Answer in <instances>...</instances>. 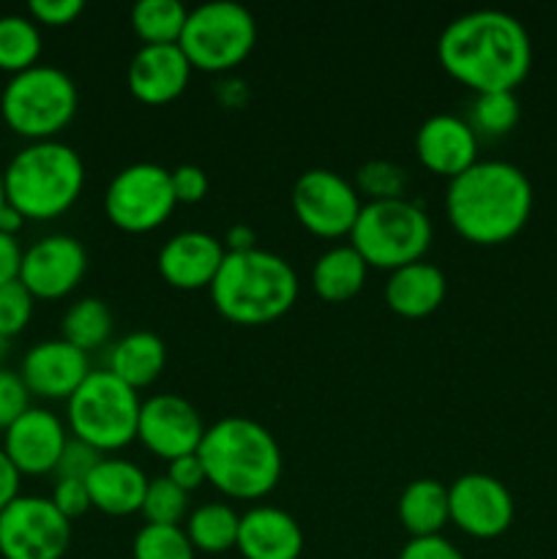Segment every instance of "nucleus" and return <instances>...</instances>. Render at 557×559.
<instances>
[{
	"instance_id": "nucleus-1",
	"label": "nucleus",
	"mask_w": 557,
	"mask_h": 559,
	"mask_svg": "<svg viewBox=\"0 0 557 559\" xmlns=\"http://www.w3.org/2000/svg\"><path fill=\"white\" fill-rule=\"evenodd\" d=\"M442 69L475 93L513 91L528 76L533 47L522 22L508 11L478 9L457 16L437 41Z\"/></svg>"
},
{
	"instance_id": "nucleus-2",
	"label": "nucleus",
	"mask_w": 557,
	"mask_h": 559,
	"mask_svg": "<svg viewBox=\"0 0 557 559\" xmlns=\"http://www.w3.org/2000/svg\"><path fill=\"white\" fill-rule=\"evenodd\" d=\"M533 211L530 178L511 162H475L446 191V213L451 227L473 243L491 246L513 238Z\"/></svg>"
},
{
	"instance_id": "nucleus-3",
	"label": "nucleus",
	"mask_w": 557,
	"mask_h": 559,
	"mask_svg": "<svg viewBox=\"0 0 557 559\" xmlns=\"http://www.w3.org/2000/svg\"><path fill=\"white\" fill-rule=\"evenodd\" d=\"M197 456L208 480L238 500L265 497L282 478V448L276 437L246 415H227L208 426Z\"/></svg>"
},
{
	"instance_id": "nucleus-4",
	"label": "nucleus",
	"mask_w": 557,
	"mask_h": 559,
	"mask_svg": "<svg viewBox=\"0 0 557 559\" xmlns=\"http://www.w3.org/2000/svg\"><path fill=\"white\" fill-rule=\"evenodd\" d=\"M213 306L238 325H262L287 314L298 298V273L268 249L227 251L211 284Z\"/></svg>"
},
{
	"instance_id": "nucleus-5",
	"label": "nucleus",
	"mask_w": 557,
	"mask_h": 559,
	"mask_svg": "<svg viewBox=\"0 0 557 559\" xmlns=\"http://www.w3.org/2000/svg\"><path fill=\"white\" fill-rule=\"evenodd\" d=\"M5 200L25 218H55L69 211L85 189V164L60 140L31 142L3 169Z\"/></svg>"
},
{
	"instance_id": "nucleus-6",
	"label": "nucleus",
	"mask_w": 557,
	"mask_h": 559,
	"mask_svg": "<svg viewBox=\"0 0 557 559\" xmlns=\"http://www.w3.org/2000/svg\"><path fill=\"white\" fill-rule=\"evenodd\" d=\"M80 104L74 80L58 66L36 63L5 82L0 115L14 134L33 142L55 140L71 123Z\"/></svg>"
},
{
	"instance_id": "nucleus-7",
	"label": "nucleus",
	"mask_w": 557,
	"mask_h": 559,
	"mask_svg": "<svg viewBox=\"0 0 557 559\" xmlns=\"http://www.w3.org/2000/svg\"><path fill=\"white\" fill-rule=\"evenodd\" d=\"M431 218L418 202L399 197V200H371L360 207L355 227L349 233L353 246L364 257L366 265L396 267L424 260L431 243Z\"/></svg>"
},
{
	"instance_id": "nucleus-8",
	"label": "nucleus",
	"mask_w": 557,
	"mask_h": 559,
	"mask_svg": "<svg viewBox=\"0 0 557 559\" xmlns=\"http://www.w3.org/2000/svg\"><path fill=\"white\" fill-rule=\"evenodd\" d=\"M69 424L74 437L98 451H118L137 437L142 402L137 388L109 369H91L69 399Z\"/></svg>"
},
{
	"instance_id": "nucleus-9",
	"label": "nucleus",
	"mask_w": 557,
	"mask_h": 559,
	"mask_svg": "<svg viewBox=\"0 0 557 559\" xmlns=\"http://www.w3.org/2000/svg\"><path fill=\"white\" fill-rule=\"evenodd\" d=\"M178 44L191 69L229 71L254 49L257 20L244 3L208 0L189 11Z\"/></svg>"
},
{
	"instance_id": "nucleus-10",
	"label": "nucleus",
	"mask_w": 557,
	"mask_h": 559,
	"mask_svg": "<svg viewBox=\"0 0 557 559\" xmlns=\"http://www.w3.org/2000/svg\"><path fill=\"white\" fill-rule=\"evenodd\" d=\"M173 173L162 164L134 162L115 173L104 194V211L115 227L126 233H147L162 227L175 211Z\"/></svg>"
},
{
	"instance_id": "nucleus-11",
	"label": "nucleus",
	"mask_w": 557,
	"mask_h": 559,
	"mask_svg": "<svg viewBox=\"0 0 557 559\" xmlns=\"http://www.w3.org/2000/svg\"><path fill=\"white\" fill-rule=\"evenodd\" d=\"M71 544V519L49 497H16L0 511V557L60 559Z\"/></svg>"
},
{
	"instance_id": "nucleus-12",
	"label": "nucleus",
	"mask_w": 557,
	"mask_h": 559,
	"mask_svg": "<svg viewBox=\"0 0 557 559\" xmlns=\"http://www.w3.org/2000/svg\"><path fill=\"white\" fill-rule=\"evenodd\" d=\"M289 200L298 222L320 238H342L353 233L355 218L364 207L355 186L325 167L306 169L295 180Z\"/></svg>"
},
{
	"instance_id": "nucleus-13",
	"label": "nucleus",
	"mask_w": 557,
	"mask_h": 559,
	"mask_svg": "<svg viewBox=\"0 0 557 559\" xmlns=\"http://www.w3.org/2000/svg\"><path fill=\"white\" fill-rule=\"evenodd\" d=\"M448 511L459 530L475 538H497L513 522V497L502 480L467 473L448 486Z\"/></svg>"
},
{
	"instance_id": "nucleus-14",
	"label": "nucleus",
	"mask_w": 557,
	"mask_h": 559,
	"mask_svg": "<svg viewBox=\"0 0 557 559\" xmlns=\"http://www.w3.org/2000/svg\"><path fill=\"white\" fill-rule=\"evenodd\" d=\"M202 435H205V426L189 399L178 393H156L142 402L137 440L156 456L173 462L183 453H194Z\"/></svg>"
},
{
	"instance_id": "nucleus-15",
	"label": "nucleus",
	"mask_w": 557,
	"mask_h": 559,
	"mask_svg": "<svg viewBox=\"0 0 557 559\" xmlns=\"http://www.w3.org/2000/svg\"><path fill=\"white\" fill-rule=\"evenodd\" d=\"M87 271V251L74 235H47L22 257L20 282L33 298H63Z\"/></svg>"
},
{
	"instance_id": "nucleus-16",
	"label": "nucleus",
	"mask_w": 557,
	"mask_h": 559,
	"mask_svg": "<svg viewBox=\"0 0 557 559\" xmlns=\"http://www.w3.org/2000/svg\"><path fill=\"white\" fill-rule=\"evenodd\" d=\"M20 374L27 391L36 396L69 399L91 374V360L85 349L74 347L66 338H47L27 349Z\"/></svg>"
},
{
	"instance_id": "nucleus-17",
	"label": "nucleus",
	"mask_w": 557,
	"mask_h": 559,
	"mask_svg": "<svg viewBox=\"0 0 557 559\" xmlns=\"http://www.w3.org/2000/svg\"><path fill=\"white\" fill-rule=\"evenodd\" d=\"M66 442L69 437H66V426L60 424L58 415L42 407H31L5 429L3 451L9 453L20 473L44 475L55 473Z\"/></svg>"
},
{
	"instance_id": "nucleus-18",
	"label": "nucleus",
	"mask_w": 557,
	"mask_h": 559,
	"mask_svg": "<svg viewBox=\"0 0 557 559\" xmlns=\"http://www.w3.org/2000/svg\"><path fill=\"white\" fill-rule=\"evenodd\" d=\"M191 63L180 44H142L126 69L131 93L145 104H167L186 91Z\"/></svg>"
},
{
	"instance_id": "nucleus-19",
	"label": "nucleus",
	"mask_w": 557,
	"mask_h": 559,
	"mask_svg": "<svg viewBox=\"0 0 557 559\" xmlns=\"http://www.w3.org/2000/svg\"><path fill=\"white\" fill-rule=\"evenodd\" d=\"M415 151L426 169L448 175V178H457L459 173L478 162L475 129L451 112H437L420 123L415 134Z\"/></svg>"
},
{
	"instance_id": "nucleus-20",
	"label": "nucleus",
	"mask_w": 557,
	"mask_h": 559,
	"mask_svg": "<svg viewBox=\"0 0 557 559\" xmlns=\"http://www.w3.org/2000/svg\"><path fill=\"white\" fill-rule=\"evenodd\" d=\"M227 249L222 240L202 229H183L173 235L158 251V273L178 289L211 287Z\"/></svg>"
},
{
	"instance_id": "nucleus-21",
	"label": "nucleus",
	"mask_w": 557,
	"mask_h": 559,
	"mask_svg": "<svg viewBox=\"0 0 557 559\" xmlns=\"http://www.w3.org/2000/svg\"><path fill=\"white\" fill-rule=\"evenodd\" d=\"M238 549L246 559H298L304 551V530L293 513L257 506L240 516Z\"/></svg>"
},
{
	"instance_id": "nucleus-22",
	"label": "nucleus",
	"mask_w": 557,
	"mask_h": 559,
	"mask_svg": "<svg viewBox=\"0 0 557 559\" xmlns=\"http://www.w3.org/2000/svg\"><path fill=\"white\" fill-rule=\"evenodd\" d=\"M87 491H91L93 508L112 516L142 511V500L147 491V475L140 464L129 459H102L98 467L87 475Z\"/></svg>"
},
{
	"instance_id": "nucleus-23",
	"label": "nucleus",
	"mask_w": 557,
	"mask_h": 559,
	"mask_svg": "<svg viewBox=\"0 0 557 559\" xmlns=\"http://www.w3.org/2000/svg\"><path fill=\"white\" fill-rule=\"evenodd\" d=\"M442 298H446V273L435 262L415 260L396 267L386 284L388 306L410 320L431 314L442 304Z\"/></svg>"
},
{
	"instance_id": "nucleus-24",
	"label": "nucleus",
	"mask_w": 557,
	"mask_h": 559,
	"mask_svg": "<svg viewBox=\"0 0 557 559\" xmlns=\"http://www.w3.org/2000/svg\"><path fill=\"white\" fill-rule=\"evenodd\" d=\"M167 364V347L153 331H131L109 349V371L131 388L151 385Z\"/></svg>"
},
{
	"instance_id": "nucleus-25",
	"label": "nucleus",
	"mask_w": 557,
	"mask_h": 559,
	"mask_svg": "<svg viewBox=\"0 0 557 559\" xmlns=\"http://www.w3.org/2000/svg\"><path fill=\"white\" fill-rule=\"evenodd\" d=\"M399 519L413 538L440 535V530L451 522L448 486L437 478H418L404 486L399 497Z\"/></svg>"
},
{
	"instance_id": "nucleus-26",
	"label": "nucleus",
	"mask_w": 557,
	"mask_h": 559,
	"mask_svg": "<svg viewBox=\"0 0 557 559\" xmlns=\"http://www.w3.org/2000/svg\"><path fill=\"white\" fill-rule=\"evenodd\" d=\"M366 271H369V265L353 243L331 246L315 260L311 287L325 300H347L360 293V287L366 284Z\"/></svg>"
},
{
	"instance_id": "nucleus-27",
	"label": "nucleus",
	"mask_w": 557,
	"mask_h": 559,
	"mask_svg": "<svg viewBox=\"0 0 557 559\" xmlns=\"http://www.w3.org/2000/svg\"><path fill=\"white\" fill-rule=\"evenodd\" d=\"M238 530L240 516L227 502H202L189 513V522H186V535L194 549L211 551V555H222L238 546Z\"/></svg>"
},
{
	"instance_id": "nucleus-28",
	"label": "nucleus",
	"mask_w": 557,
	"mask_h": 559,
	"mask_svg": "<svg viewBox=\"0 0 557 559\" xmlns=\"http://www.w3.org/2000/svg\"><path fill=\"white\" fill-rule=\"evenodd\" d=\"M42 31L33 16L0 14V71L11 76L38 63Z\"/></svg>"
},
{
	"instance_id": "nucleus-29",
	"label": "nucleus",
	"mask_w": 557,
	"mask_h": 559,
	"mask_svg": "<svg viewBox=\"0 0 557 559\" xmlns=\"http://www.w3.org/2000/svg\"><path fill=\"white\" fill-rule=\"evenodd\" d=\"M186 16L189 9L180 0H140L131 9L137 36L145 44H178Z\"/></svg>"
},
{
	"instance_id": "nucleus-30",
	"label": "nucleus",
	"mask_w": 557,
	"mask_h": 559,
	"mask_svg": "<svg viewBox=\"0 0 557 559\" xmlns=\"http://www.w3.org/2000/svg\"><path fill=\"white\" fill-rule=\"evenodd\" d=\"M112 333V311L102 298H80L63 314V338L80 349H96Z\"/></svg>"
},
{
	"instance_id": "nucleus-31",
	"label": "nucleus",
	"mask_w": 557,
	"mask_h": 559,
	"mask_svg": "<svg viewBox=\"0 0 557 559\" xmlns=\"http://www.w3.org/2000/svg\"><path fill=\"white\" fill-rule=\"evenodd\" d=\"M194 551L180 524H145L134 538V559H194Z\"/></svg>"
},
{
	"instance_id": "nucleus-32",
	"label": "nucleus",
	"mask_w": 557,
	"mask_h": 559,
	"mask_svg": "<svg viewBox=\"0 0 557 559\" xmlns=\"http://www.w3.org/2000/svg\"><path fill=\"white\" fill-rule=\"evenodd\" d=\"M142 513L147 524H180V519L189 513V491L173 484L167 475H158L147 484Z\"/></svg>"
},
{
	"instance_id": "nucleus-33",
	"label": "nucleus",
	"mask_w": 557,
	"mask_h": 559,
	"mask_svg": "<svg viewBox=\"0 0 557 559\" xmlns=\"http://www.w3.org/2000/svg\"><path fill=\"white\" fill-rule=\"evenodd\" d=\"M473 123L486 134H506L519 123V98L513 91L478 93L473 104Z\"/></svg>"
},
{
	"instance_id": "nucleus-34",
	"label": "nucleus",
	"mask_w": 557,
	"mask_h": 559,
	"mask_svg": "<svg viewBox=\"0 0 557 559\" xmlns=\"http://www.w3.org/2000/svg\"><path fill=\"white\" fill-rule=\"evenodd\" d=\"M407 169L388 158H371L358 169V186L371 200H399L407 189Z\"/></svg>"
},
{
	"instance_id": "nucleus-35",
	"label": "nucleus",
	"mask_w": 557,
	"mask_h": 559,
	"mask_svg": "<svg viewBox=\"0 0 557 559\" xmlns=\"http://www.w3.org/2000/svg\"><path fill=\"white\" fill-rule=\"evenodd\" d=\"M33 317V295L22 282L0 287V336L11 338L25 331Z\"/></svg>"
},
{
	"instance_id": "nucleus-36",
	"label": "nucleus",
	"mask_w": 557,
	"mask_h": 559,
	"mask_svg": "<svg viewBox=\"0 0 557 559\" xmlns=\"http://www.w3.org/2000/svg\"><path fill=\"white\" fill-rule=\"evenodd\" d=\"M27 409H31V391H27L22 374L0 369V429H9Z\"/></svg>"
},
{
	"instance_id": "nucleus-37",
	"label": "nucleus",
	"mask_w": 557,
	"mask_h": 559,
	"mask_svg": "<svg viewBox=\"0 0 557 559\" xmlns=\"http://www.w3.org/2000/svg\"><path fill=\"white\" fill-rule=\"evenodd\" d=\"M102 451L98 448H93L91 442L80 440V437H74V440L66 442L63 453H60V462L58 467H55V473H58V478H76V480H87V475L93 473V469L98 467V462H102Z\"/></svg>"
},
{
	"instance_id": "nucleus-38",
	"label": "nucleus",
	"mask_w": 557,
	"mask_h": 559,
	"mask_svg": "<svg viewBox=\"0 0 557 559\" xmlns=\"http://www.w3.org/2000/svg\"><path fill=\"white\" fill-rule=\"evenodd\" d=\"M49 500H52L55 508H58V511L69 519L82 516L87 508H93L87 484L85 480H76V478H58V484H55L52 497H49Z\"/></svg>"
},
{
	"instance_id": "nucleus-39",
	"label": "nucleus",
	"mask_w": 557,
	"mask_h": 559,
	"mask_svg": "<svg viewBox=\"0 0 557 559\" xmlns=\"http://www.w3.org/2000/svg\"><path fill=\"white\" fill-rule=\"evenodd\" d=\"M31 16L42 25H69L85 11L82 0H31Z\"/></svg>"
},
{
	"instance_id": "nucleus-40",
	"label": "nucleus",
	"mask_w": 557,
	"mask_h": 559,
	"mask_svg": "<svg viewBox=\"0 0 557 559\" xmlns=\"http://www.w3.org/2000/svg\"><path fill=\"white\" fill-rule=\"evenodd\" d=\"M208 175L197 164H180L173 169V191L178 202H200L208 194Z\"/></svg>"
},
{
	"instance_id": "nucleus-41",
	"label": "nucleus",
	"mask_w": 557,
	"mask_h": 559,
	"mask_svg": "<svg viewBox=\"0 0 557 559\" xmlns=\"http://www.w3.org/2000/svg\"><path fill=\"white\" fill-rule=\"evenodd\" d=\"M399 559H464L462 551L442 535H426V538H410Z\"/></svg>"
},
{
	"instance_id": "nucleus-42",
	"label": "nucleus",
	"mask_w": 557,
	"mask_h": 559,
	"mask_svg": "<svg viewBox=\"0 0 557 559\" xmlns=\"http://www.w3.org/2000/svg\"><path fill=\"white\" fill-rule=\"evenodd\" d=\"M167 478L173 480V484H178L183 491H194L205 484L208 473H205V464H202V459L197 456L194 451V453H183V456L173 459V462H169Z\"/></svg>"
},
{
	"instance_id": "nucleus-43",
	"label": "nucleus",
	"mask_w": 557,
	"mask_h": 559,
	"mask_svg": "<svg viewBox=\"0 0 557 559\" xmlns=\"http://www.w3.org/2000/svg\"><path fill=\"white\" fill-rule=\"evenodd\" d=\"M22 257H25V249L20 246L16 235L0 233V287L20 282Z\"/></svg>"
},
{
	"instance_id": "nucleus-44",
	"label": "nucleus",
	"mask_w": 557,
	"mask_h": 559,
	"mask_svg": "<svg viewBox=\"0 0 557 559\" xmlns=\"http://www.w3.org/2000/svg\"><path fill=\"white\" fill-rule=\"evenodd\" d=\"M20 478L22 473L16 469V464L11 462L9 453L0 448V511H5V508L20 497Z\"/></svg>"
},
{
	"instance_id": "nucleus-45",
	"label": "nucleus",
	"mask_w": 557,
	"mask_h": 559,
	"mask_svg": "<svg viewBox=\"0 0 557 559\" xmlns=\"http://www.w3.org/2000/svg\"><path fill=\"white\" fill-rule=\"evenodd\" d=\"M227 246L229 251H249L257 249V233L249 227V224H235V227L227 229Z\"/></svg>"
},
{
	"instance_id": "nucleus-46",
	"label": "nucleus",
	"mask_w": 557,
	"mask_h": 559,
	"mask_svg": "<svg viewBox=\"0 0 557 559\" xmlns=\"http://www.w3.org/2000/svg\"><path fill=\"white\" fill-rule=\"evenodd\" d=\"M22 224H25V216H22L16 207L5 205L3 213H0V233L5 235H16L22 229Z\"/></svg>"
},
{
	"instance_id": "nucleus-47",
	"label": "nucleus",
	"mask_w": 557,
	"mask_h": 559,
	"mask_svg": "<svg viewBox=\"0 0 557 559\" xmlns=\"http://www.w3.org/2000/svg\"><path fill=\"white\" fill-rule=\"evenodd\" d=\"M5 205H9V200H5V178H3V169H0V213H3Z\"/></svg>"
},
{
	"instance_id": "nucleus-48",
	"label": "nucleus",
	"mask_w": 557,
	"mask_h": 559,
	"mask_svg": "<svg viewBox=\"0 0 557 559\" xmlns=\"http://www.w3.org/2000/svg\"><path fill=\"white\" fill-rule=\"evenodd\" d=\"M5 344H9V338H3V336H0V355L5 353Z\"/></svg>"
}]
</instances>
